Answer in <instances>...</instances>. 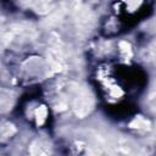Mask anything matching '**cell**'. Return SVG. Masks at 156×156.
I'll return each mask as SVG.
<instances>
[{
	"mask_svg": "<svg viewBox=\"0 0 156 156\" xmlns=\"http://www.w3.org/2000/svg\"><path fill=\"white\" fill-rule=\"evenodd\" d=\"M26 116L38 127L44 126L49 119V108L43 102H32L26 111Z\"/></svg>",
	"mask_w": 156,
	"mask_h": 156,
	"instance_id": "6da1fadb",
	"label": "cell"
},
{
	"mask_svg": "<svg viewBox=\"0 0 156 156\" xmlns=\"http://www.w3.org/2000/svg\"><path fill=\"white\" fill-rule=\"evenodd\" d=\"M145 0H118L117 4L126 13H134L140 10Z\"/></svg>",
	"mask_w": 156,
	"mask_h": 156,
	"instance_id": "7a4b0ae2",
	"label": "cell"
}]
</instances>
